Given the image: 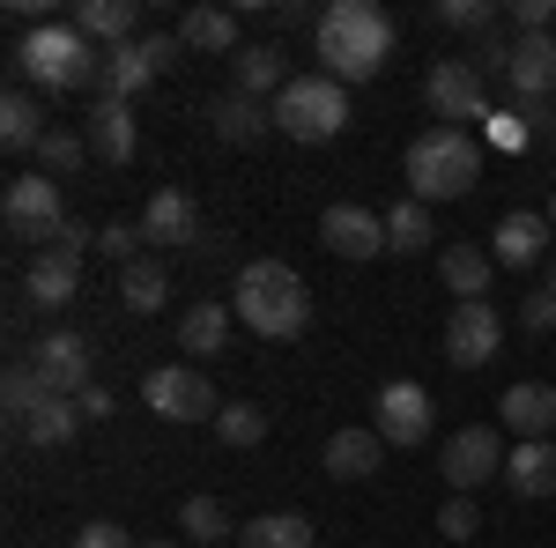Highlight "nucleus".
<instances>
[{
  "label": "nucleus",
  "mask_w": 556,
  "mask_h": 548,
  "mask_svg": "<svg viewBox=\"0 0 556 548\" xmlns=\"http://www.w3.org/2000/svg\"><path fill=\"white\" fill-rule=\"evenodd\" d=\"M319 75H334V82H371L386 75V60H393V15H386L379 0H334V8H319Z\"/></svg>",
  "instance_id": "f257e3e1"
},
{
  "label": "nucleus",
  "mask_w": 556,
  "mask_h": 548,
  "mask_svg": "<svg viewBox=\"0 0 556 548\" xmlns=\"http://www.w3.org/2000/svg\"><path fill=\"white\" fill-rule=\"evenodd\" d=\"M230 311L260 341H298L312 327V290H304V275L290 259H245L238 282H230Z\"/></svg>",
  "instance_id": "f03ea898"
},
{
  "label": "nucleus",
  "mask_w": 556,
  "mask_h": 548,
  "mask_svg": "<svg viewBox=\"0 0 556 548\" xmlns=\"http://www.w3.org/2000/svg\"><path fill=\"white\" fill-rule=\"evenodd\" d=\"M15 75L23 89H97L104 75V52L75 30V23H30L23 38H15Z\"/></svg>",
  "instance_id": "7ed1b4c3"
},
{
  "label": "nucleus",
  "mask_w": 556,
  "mask_h": 548,
  "mask_svg": "<svg viewBox=\"0 0 556 548\" xmlns=\"http://www.w3.org/2000/svg\"><path fill=\"white\" fill-rule=\"evenodd\" d=\"M475 178H482V141L468 127H424L408 141V193L424 208L475 193Z\"/></svg>",
  "instance_id": "20e7f679"
},
{
  "label": "nucleus",
  "mask_w": 556,
  "mask_h": 548,
  "mask_svg": "<svg viewBox=\"0 0 556 548\" xmlns=\"http://www.w3.org/2000/svg\"><path fill=\"white\" fill-rule=\"evenodd\" d=\"M275 127L290 141H334L349 127V89L334 75H290V89L275 97Z\"/></svg>",
  "instance_id": "39448f33"
},
{
  "label": "nucleus",
  "mask_w": 556,
  "mask_h": 548,
  "mask_svg": "<svg viewBox=\"0 0 556 548\" xmlns=\"http://www.w3.org/2000/svg\"><path fill=\"white\" fill-rule=\"evenodd\" d=\"M0 222H8V238L15 245H52V230L67 222V208H60V178H45V170H30V178H8V193H0Z\"/></svg>",
  "instance_id": "423d86ee"
},
{
  "label": "nucleus",
  "mask_w": 556,
  "mask_h": 548,
  "mask_svg": "<svg viewBox=\"0 0 556 548\" xmlns=\"http://www.w3.org/2000/svg\"><path fill=\"white\" fill-rule=\"evenodd\" d=\"M424 104H430L438 127H468L475 133V119H490V82L475 75L468 60H438V67L424 75Z\"/></svg>",
  "instance_id": "0eeeda50"
},
{
  "label": "nucleus",
  "mask_w": 556,
  "mask_h": 548,
  "mask_svg": "<svg viewBox=\"0 0 556 548\" xmlns=\"http://www.w3.org/2000/svg\"><path fill=\"white\" fill-rule=\"evenodd\" d=\"M178 52H186L178 38H134V44H119V52H104L97 97H112V104H134V97L156 82L164 67H178Z\"/></svg>",
  "instance_id": "6e6552de"
},
{
  "label": "nucleus",
  "mask_w": 556,
  "mask_h": 548,
  "mask_svg": "<svg viewBox=\"0 0 556 548\" xmlns=\"http://www.w3.org/2000/svg\"><path fill=\"white\" fill-rule=\"evenodd\" d=\"M141 400H149L164 422H215L223 416L201 364H164V371H149V379H141Z\"/></svg>",
  "instance_id": "1a4fd4ad"
},
{
  "label": "nucleus",
  "mask_w": 556,
  "mask_h": 548,
  "mask_svg": "<svg viewBox=\"0 0 556 548\" xmlns=\"http://www.w3.org/2000/svg\"><path fill=\"white\" fill-rule=\"evenodd\" d=\"M445 482H453V497H475L482 482H505V437H497L490 422L453 430V437H445Z\"/></svg>",
  "instance_id": "9d476101"
},
{
  "label": "nucleus",
  "mask_w": 556,
  "mask_h": 548,
  "mask_svg": "<svg viewBox=\"0 0 556 548\" xmlns=\"http://www.w3.org/2000/svg\"><path fill=\"white\" fill-rule=\"evenodd\" d=\"M497 348H505V311H497L490 296H475V304H453V319H445V364H460V371H482Z\"/></svg>",
  "instance_id": "9b49d317"
},
{
  "label": "nucleus",
  "mask_w": 556,
  "mask_h": 548,
  "mask_svg": "<svg viewBox=\"0 0 556 548\" xmlns=\"http://www.w3.org/2000/svg\"><path fill=\"white\" fill-rule=\"evenodd\" d=\"M30 364H38L45 393H60V400H83L89 385H97V364H89V334H75V327L45 334L38 348H30Z\"/></svg>",
  "instance_id": "f8f14e48"
},
{
  "label": "nucleus",
  "mask_w": 556,
  "mask_h": 548,
  "mask_svg": "<svg viewBox=\"0 0 556 548\" xmlns=\"http://www.w3.org/2000/svg\"><path fill=\"white\" fill-rule=\"evenodd\" d=\"M371 430H379L386 445H401V453H408V445H424L430 437V416H438V408H430V393L416 379H393V385H379V400H371Z\"/></svg>",
  "instance_id": "ddd939ff"
},
{
  "label": "nucleus",
  "mask_w": 556,
  "mask_h": 548,
  "mask_svg": "<svg viewBox=\"0 0 556 548\" xmlns=\"http://www.w3.org/2000/svg\"><path fill=\"white\" fill-rule=\"evenodd\" d=\"M319 245L334 259H379L386 253V215L356 208V201H334V208L319 215Z\"/></svg>",
  "instance_id": "4468645a"
},
{
  "label": "nucleus",
  "mask_w": 556,
  "mask_h": 548,
  "mask_svg": "<svg viewBox=\"0 0 556 548\" xmlns=\"http://www.w3.org/2000/svg\"><path fill=\"white\" fill-rule=\"evenodd\" d=\"M513 97L519 104H556V30L513 38Z\"/></svg>",
  "instance_id": "2eb2a0df"
},
{
  "label": "nucleus",
  "mask_w": 556,
  "mask_h": 548,
  "mask_svg": "<svg viewBox=\"0 0 556 548\" xmlns=\"http://www.w3.org/2000/svg\"><path fill=\"white\" fill-rule=\"evenodd\" d=\"M549 215H527V208H513L505 215V222H497V230H490V259H497V267H534V259H556L549 253Z\"/></svg>",
  "instance_id": "dca6fc26"
},
{
  "label": "nucleus",
  "mask_w": 556,
  "mask_h": 548,
  "mask_svg": "<svg viewBox=\"0 0 556 548\" xmlns=\"http://www.w3.org/2000/svg\"><path fill=\"white\" fill-rule=\"evenodd\" d=\"M23 296H30L38 311H67V304L83 296V259L45 245V253L30 259V275H23Z\"/></svg>",
  "instance_id": "f3484780"
},
{
  "label": "nucleus",
  "mask_w": 556,
  "mask_h": 548,
  "mask_svg": "<svg viewBox=\"0 0 556 548\" xmlns=\"http://www.w3.org/2000/svg\"><path fill=\"white\" fill-rule=\"evenodd\" d=\"M505 489L513 497H556V437H519L505 453Z\"/></svg>",
  "instance_id": "a211bd4d"
},
{
  "label": "nucleus",
  "mask_w": 556,
  "mask_h": 548,
  "mask_svg": "<svg viewBox=\"0 0 556 548\" xmlns=\"http://www.w3.org/2000/svg\"><path fill=\"white\" fill-rule=\"evenodd\" d=\"M141 238H156V245H193V238H201V208H193V193L156 186L149 208H141Z\"/></svg>",
  "instance_id": "6ab92c4d"
},
{
  "label": "nucleus",
  "mask_w": 556,
  "mask_h": 548,
  "mask_svg": "<svg viewBox=\"0 0 556 548\" xmlns=\"http://www.w3.org/2000/svg\"><path fill=\"white\" fill-rule=\"evenodd\" d=\"M497 422H505L513 437H549V430H556V385H542V379L505 385V400H497Z\"/></svg>",
  "instance_id": "aec40b11"
},
{
  "label": "nucleus",
  "mask_w": 556,
  "mask_h": 548,
  "mask_svg": "<svg viewBox=\"0 0 556 548\" xmlns=\"http://www.w3.org/2000/svg\"><path fill=\"white\" fill-rule=\"evenodd\" d=\"M208 127L230 141V149H253V141H267L275 133V104H260V97H238V89H223L208 104Z\"/></svg>",
  "instance_id": "412c9836"
},
{
  "label": "nucleus",
  "mask_w": 556,
  "mask_h": 548,
  "mask_svg": "<svg viewBox=\"0 0 556 548\" xmlns=\"http://www.w3.org/2000/svg\"><path fill=\"white\" fill-rule=\"evenodd\" d=\"M230 327H238V311H230L223 296H201V304L178 311V348H186V356H223V348H230Z\"/></svg>",
  "instance_id": "4be33fe9"
},
{
  "label": "nucleus",
  "mask_w": 556,
  "mask_h": 548,
  "mask_svg": "<svg viewBox=\"0 0 556 548\" xmlns=\"http://www.w3.org/2000/svg\"><path fill=\"white\" fill-rule=\"evenodd\" d=\"M45 104H38V89H8V97H0V149H8V156H38V141H45Z\"/></svg>",
  "instance_id": "5701e85b"
},
{
  "label": "nucleus",
  "mask_w": 556,
  "mask_h": 548,
  "mask_svg": "<svg viewBox=\"0 0 556 548\" xmlns=\"http://www.w3.org/2000/svg\"><path fill=\"white\" fill-rule=\"evenodd\" d=\"M178 44H186V52H208V60H238V52H245V30H238L230 8H193V15L178 23Z\"/></svg>",
  "instance_id": "b1692460"
},
{
  "label": "nucleus",
  "mask_w": 556,
  "mask_h": 548,
  "mask_svg": "<svg viewBox=\"0 0 556 548\" xmlns=\"http://www.w3.org/2000/svg\"><path fill=\"white\" fill-rule=\"evenodd\" d=\"M83 141H89V156H104V164H134V112L112 104V97H97L83 119Z\"/></svg>",
  "instance_id": "393cba45"
},
{
  "label": "nucleus",
  "mask_w": 556,
  "mask_h": 548,
  "mask_svg": "<svg viewBox=\"0 0 556 548\" xmlns=\"http://www.w3.org/2000/svg\"><path fill=\"white\" fill-rule=\"evenodd\" d=\"M75 30H83L89 44H104V52H119V44L141 38V8H134V0H83V8H75Z\"/></svg>",
  "instance_id": "a878e982"
},
{
  "label": "nucleus",
  "mask_w": 556,
  "mask_h": 548,
  "mask_svg": "<svg viewBox=\"0 0 556 548\" xmlns=\"http://www.w3.org/2000/svg\"><path fill=\"white\" fill-rule=\"evenodd\" d=\"M379 460H386L379 430H334L327 437V474L334 482H364V474H379Z\"/></svg>",
  "instance_id": "bb28decb"
},
{
  "label": "nucleus",
  "mask_w": 556,
  "mask_h": 548,
  "mask_svg": "<svg viewBox=\"0 0 556 548\" xmlns=\"http://www.w3.org/2000/svg\"><path fill=\"white\" fill-rule=\"evenodd\" d=\"M230 89H238V97H282V89H290L282 52H275V44H245V52L230 60Z\"/></svg>",
  "instance_id": "cd10ccee"
},
{
  "label": "nucleus",
  "mask_w": 556,
  "mask_h": 548,
  "mask_svg": "<svg viewBox=\"0 0 556 548\" xmlns=\"http://www.w3.org/2000/svg\"><path fill=\"white\" fill-rule=\"evenodd\" d=\"M438 275H445V290L460 296V304H475V296H490V275H497V259L475 253V245H445V253H438Z\"/></svg>",
  "instance_id": "c85d7f7f"
},
{
  "label": "nucleus",
  "mask_w": 556,
  "mask_h": 548,
  "mask_svg": "<svg viewBox=\"0 0 556 548\" xmlns=\"http://www.w3.org/2000/svg\"><path fill=\"white\" fill-rule=\"evenodd\" d=\"M164 296H172V275H164V259H127V267H119V304H127V311H141V319H149V311H164Z\"/></svg>",
  "instance_id": "c756f323"
},
{
  "label": "nucleus",
  "mask_w": 556,
  "mask_h": 548,
  "mask_svg": "<svg viewBox=\"0 0 556 548\" xmlns=\"http://www.w3.org/2000/svg\"><path fill=\"white\" fill-rule=\"evenodd\" d=\"M238 548H312V519L304 511H260L238 526Z\"/></svg>",
  "instance_id": "7c9ffc66"
},
{
  "label": "nucleus",
  "mask_w": 556,
  "mask_h": 548,
  "mask_svg": "<svg viewBox=\"0 0 556 548\" xmlns=\"http://www.w3.org/2000/svg\"><path fill=\"white\" fill-rule=\"evenodd\" d=\"M75 430H83V400H60V393H45L38 416L23 422V437H30V445H45V453L75 445Z\"/></svg>",
  "instance_id": "2f4dec72"
},
{
  "label": "nucleus",
  "mask_w": 556,
  "mask_h": 548,
  "mask_svg": "<svg viewBox=\"0 0 556 548\" xmlns=\"http://www.w3.org/2000/svg\"><path fill=\"white\" fill-rule=\"evenodd\" d=\"M430 238H438V222H430V208L416 193L386 208V253H430Z\"/></svg>",
  "instance_id": "473e14b6"
},
{
  "label": "nucleus",
  "mask_w": 556,
  "mask_h": 548,
  "mask_svg": "<svg viewBox=\"0 0 556 548\" xmlns=\"http://www.w3.org/2000/svg\"><path fill=\"white\" fill-rule=\"evenodd\" d=\"M178 534H186V541H238L230 511L215 505V497H186V505H178Z\"/></svg>",
  "instance_id": "72a5a7b5"
},
{
  "label": "nucleus",
  "mask_w": 556,
  "mask_h": 548,
  "mask_svg": "<svg viewBox=\"0 0 556 548\" xmlns=\"http://www.w3.org/2000/svg\"><path fill=\"white\" fill-rule=\"evenodd\" d=\"M438 23L445 30H460V38H497V23H505V8H490V0H438Z\"/></svg>",
  "instance_id": "f704fd0d"
},
{
  "label": "nucleus",
  "mask_w": 556,
  "mask_h": 548,
  "mask_svg": "<svg viewBox=\"0 0 556 548\" xmlns=\"http://www.w3.org/2000/svg\"><path fill=\"white\" fill-rule=\"evenodd\" d=\"M83 164H89V141L75 127H52L38 141V170H45V178H75Z\"/></svg>",
  "instance_id": "c9c22d12"
},
{
  "label": "nucleus",
  "mask_w": 556,
  "mask_h": 548,
  "mask_svg": "<svg viewBox=\"0 0 556 548\" xmlns=\"http://www.w3.org/2000/svg\"><path fill=\"white\" fill-rule=\"evenodd\" d=\"M215 430H223V445H230V453H253L260 437H267V416H260L253 400H223Z\"/></svg>",
  "instance_id": "e433bc0d"
},
{
  "label": "nucleus",
  "mask_w": 556,
  "mask_h": 548,
  "mask_svg": "<svg viewBox=\"0 0 556 548\" xmlns=\"http://www.w3.org/2000/svg\"><path fill=\"white\" fill-rule=\"evenodd\" d=\"M0 400H8V416H38V400H45V379H38V364L23 356V364H8V379H0Z\"/></svg>",
  "instance_id": "4c0bfd02"
},
{
  "label": "nucleus",
  "mask_w": 556,
  "mask_h": 548,
  "mask_svg": "<svg viewBox=\"0 0 556 548\" xmlns=\"http://www.w3.org/2000/svg\"><path fill=\"white\" fill-rule=\"evenodd\" d=\"M468 67L482 75V82H490V75H505V82H513V38H482L468 52Z\"/></svg>",
  "instance_id": "58836bf2"
},
{
  "label": "nucleus",
  "mask_w": 556,
  "mask_h": 548,
  "mask_svg": "<svg viewBox=\"0 0 556 548\" xmlns=\"http://www.w3.org/2000/svg\"><path fill=\"white\" fill-rule=\"evenodd\" d=\"M134 245H141V222H104V230H97V253L119 259V267H127V259H141Z\"/></svg>",
  "instance_id": "ea45409f"
},
{
  "label": "nucleus",
  "mask_w": 556,
  "mask_h": 548,
  "mask_svg": "<svg viewBox=\"0 0 556 548\" xmlns=\"http://www.w3.org/2000/svg\"><path fill=\"white\" fill-rule=\"evenodd\" d=\"M475 526H482V519H475V497H445L438 534H445V541H475Z\"/></svg>",
  "instance_id": "a19ab883"
},
{
  "label": "nucleus",
  "mask_w": 556,
  "mask_h": 548,
  "mask_svg": "<svg viewBox=\"0 0 556 548\" xmlns=\"http://www.w3.org/2000/svg\"><path fill=\"white\" fill-rule=\"evenodd\" d=\"M67 548H141V541H134L119 519H89V526H83V534H75Z\"/></svg>",
  "instance_id": "79ce46f5"
},
{
  "label": "nucleus",
  "mask_w": 556,
  "mask_h": 548,
  "mask_svg": "<svg viewBox=\"0 0 556 548\" xmlns=\"http://www.w3.org/2000/svg\"><path fill=\"white\" fill-rule=\"evenodd\" d=\"M519 327H527V334H556V296L549 290L519 296Z\"/></svg>",
  "instance_id": "37998d69"
},
{
  "label": "nucleus",
  "mask_w": 556,
  "mask_h": 548,
  "mask_svg": "<svg viewBox=\"0 0 556 548\" xmlns=\"http://www.w3.org/2000/svg\"><path fill=\"white\" fill-rule=\"evenodd\" d=\"M83 422H112V393H104V385H89V393H83Z\"/></svg>",
  "instance_id": "c03bdc74"
},
{
  "label": "nucleus",
  "mask_w": 556,
  "mask_h": 548,
  "mask_svg": "<svg viewBox=\"0 0 556 548\" xmlns=\"http://www.w3.org/2000/svg\"><path fill=\"white\" fill-rule=\"evenodd\" d=\"M542 290H549V296H556V259H549V282H542Z\"/></svg>",
  "instance_id": "a18cd8bd"
},
{
  "label": "nucleus",
  "mask_w": 556,
  "mask_h": 548,
  "mask_svg": "<svg viewBox=\"0 0 556 548\" xmlns=\"http://www.w3.org/2000/svg\"><path fill=\"white\" fill-rule=\"evenodd\" d=\"M542 215H549V230H556V193H549V208H542Z\"/></svg>",
  "instance_id": "49530a36"
},
{
  "label": "nucleus",
  "mask_w": 556,
  "mask_h": 548,
  "mask_svg": "<svg viewBox=\"0 0 556 548\" xmlns=\"http://www.w3.org/2000/svg\"><path fill=\"white\" fill-rule=\"evenodd\" d=\"M141 548H178V541H141Z\"/></svg>",
  "instance_id": "de8ad7c7"
},
{
  "label": "nucleus",
  "mask_w": 556,
  "mask_h": 548,
  "mask_svg": "<svg viewBox=\"0 0 556 548\" xmlns=\"http://www.w3.org/2000/svg\"><path fill=\"white\" fill-rule=\"evenodd\" d=\"M549 141H556V119H549Z\"/></svg>",
  "instance_id": "09e8293b"
}]
</instances>
